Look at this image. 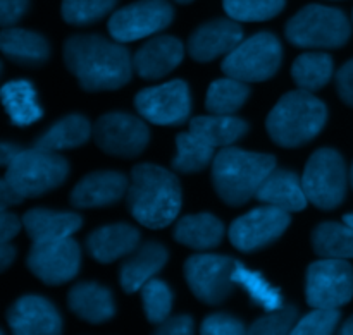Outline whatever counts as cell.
<instances>
[{
	"instance_id": "21",
	"label": "cell",
	"mask_w": 353,
	"mask_h": 335,
	"mask_svg": "<svg viewBox=\"0 0 353 335\" xmlns=\"http://www.w3.org/2000/svg\"><path fill=\"white\" fill-rule=\"evenodd\" d=\"M168 250L159 243H145L137 248L121 265L119 282L123 291L133 294L143 288L155 274L162 270L168 263Z\"/></svg>"
},
{
	"instance_id": "44",
	"label": "cell",
	"mask_w": 353,
	"mask_h": 335,
	"mask_svg": "<svg viewBox=\"0 0 353 335\" xmlns=\"http://www.w3.org/2000/svg\"><path fill=\"white\" fill-rule=\"evenodd\" d=\"M0 233H2V243H10V239L19 234L23 227V220L17 219L14 213H9L7 210H2V219H0Z\"/></svg>"
},
{
	"instance_id": "7",
	"label": "cell",
	"mask_w": 353,
	"mask_h": 335,
	"mask_svg": "<svg viewBox=\"0 0 353 335\" xmlns=\"http://www.w3.org/2000/svg\"><path fill=\"white\" fill-rule=\"evenodd\" d=\"M283 48L272 33L262 31L241 40L234 50L224 57L221 69L226 76L245 83L271 79L281 67Z\"/></svg>"
},
{
	"instance_id": "39",
	"label": "cell",
	"mask_w": 353,
	"mask_h": 335,
	"mask_svg": "<svg viewBox=\"0 0 353 335\" xmlns=\"http://www.w3.org/2000/svg\"><path fill=\"white\" fill-rule=\"evenodd\" d=\"M340 308H314L296 322L293 335H330L340 323Z\"/></svg>"
},
{
	"instance_id": "36",
	"label": "cell",
	"mask_w": 353,
	"mask_h": 335,
	"mask_svg": "<svg viewBox=\"0 0 353 335\" xmlns=\"http://www.w3.org/2000/svg\"><path fill=\"white\" fill-rule=\"evenodd\" d=\"M141 301L147 320L152 325H161L169 318L172 310V291L165 282L150 279L141 288Z\"/></svg>"
},
{
	"instance_id": "25",
	"label": "cell",
	"mask_w": 353,
	"mask_h": 335,
	"mask_svg": "<svg viewBox=\"0 0 353 335\" xmlns=\"http://www.w3.org/2000/svg\"><path fill=\"white\" fill-rule=\"evenodd\" d=\"M224 237V226L212 213L185 215L174 226V239L192 250H212Z\"/></svg>"
},
{
	"instance_id": "27",
	"label": "cell",
	"mask_w": 353,
	"mask_h": 335,
	"mask_svg": "<svg viewBox=\"0 0 353 335\" xmlns=\"http://www.w3.org/2000/svg\"><path fill=\"white\" fill-rule=\"evenodd\" d=\"M92 136V124L85 116H72L62 117L59 122L48 127L37 141L33 147L40 150L59 151V150H71L85 144Z\"/></svg>"
},
{
	"instance_id": "30",
	"label": "cell",
	"mask_w": 353,
	"mask_h": 335,
	"mask_svg": "<svg viewBox=\"0 0 353 335\" xmlns=\"http://www.w3.org/2000/svg\"><path fill=\"white\" fill-rule=\"evenodd\" d=\"M190 131L205 138L216 148L231 147L248 131V124L243 119L233 116H199L190 120Z\"/></svg>"
},
{
	"instance_id": "10",
	"label": "cell",
	"mask_w": 353,
	"mask_h": 335,
	"mask_svg": "<svg viewBox=\"0 0 353 335\" xmlns=\"http://www.w3.org/2000/svg\"><path fill=\"white\" fill-rule=\"evenodd\" d=\"M236 261L223 255H193L185 261V279L199 301L221 305L233 292Z\"/></svg>"
},
{
	"instance_id": "15",
	"label": "cell",
	"mask_w": 353,
	"mask_h": 335,
	"mask_svg": "<svg viewBox=\"0 0 353 335\" xmlns=\"http://www.w3.org/2000/svg\"><path fill=\"white\" fill-rule=\"evenodd\" d=\"M97 147L107 155L133 158L143 153L150 141L148 126L131 114H105L93 127Z\"/></svg>"
},
{
	"instance_id": "5",
	"label": "cell",
	"mask_w": 353,
	"mask_h": 335,
	"mask_svg": "<svg viewBox=\"0 0 353 335\" xmlns=\"http://www.w3.org/2000/svg\"><path fill=\"white\" fill-rule=\"evenodd\" d=\"M286 40L299 48H341L352 36V26L343 10L310 6L300 9L286 24Z\"/></svg>"
},
{
	"instance_id": "23",
	"label": "cell",
	"mask_w": 353,
	"mask_h": 335,
	"mask_svg": "<svg viewBox=\"0 0 353 335\" xmlns=\"http://www.w3.org/2000/svg\"><path fill=\"white\" fill-rule=\"evenodd\" d=\"M68 306L78 318L99 325L109 322L116 313L114 296L97 282H79L68 292Z\"/></svg>"
},
{
	"instance_id": "47",
	"label": "cell",
	"mask_w": 353,
	"mask_h": 335,
	"mask_svg": "<svg viewBox=\"0 0 353 335\" xmlns=\"http://www.w3.org/2000/svg\"><path fill=\"white\" fill-rule=\"evenodd\" d=\"M14 258H16V248L10 246L9 243H2V248H0V270L6 272L14 261Z\"/></svg>"
},
{
	"instance_id": "34",
	"label": "cell",
	"mask_w": 353,
	"mask_h": 335,
	"mask_svg": "<svg viewBox=\"0 0 353 335\" xmlns=\"http://www.w3.org/2000/svg\"><path fill=\"white\" fill-rule=\"evenodd\" d=\"M233 281L234 284L241 285L247 291V294L250 296L252 301L257 303L265 312H274V310L283 308V298L279 289L269 284L262 277V274L250 270V268H247L240 261H236V265H234Z\"/></svg>"
},
{
	"instance_id": "9",
	"label": "cell",
	"mask_w": 353,
	"mask_h": 335,
	"mask_svg": "<svg viewBox=\"0 0 353 335\" xmlns=\"http://www.w3.org/2000/svg\"><path fill=\"white\" fill-rule=\"evenodd\" d=\"M307 305L312 308H341L353 298V267L340 258H321L307 268Z\"/></svg>"
},
{
	"instance_id": "22",
	"label": "cell",
	"mask_w": 353,
	"mask_h": 335,
	"mask_svg": "<svg viewBox=\"0 0 353 335\" xmlns=\"http://www.w3.org/2000/svg\"><path fill=\"white\" fill-rule=\"evenodd\" d=\"M255 198L264 205L278 206L285 212H302L309 203L302 179L292 171L274 169L259 188Z\"/></svg>"
},
{
	"instance_id": "8",
	"label": "cell",
	"mask_w": 353,
	"mask_h": 335,
	"mask_svg": "<svg viewBox=\"0 0 353 335\" xmlns=\"http://www.w3.org/2000/svg\"><path fill=\"white\" fill-rule=\"evenodd\" d=\"M309 203L321 210H334L347 196L348 172L340 151L321 148L310 155L302 177Z\"/></svg>"
},
{
	"instance_id": "32",
	"label": "cell",
	"mask_w": 353,
	"mask_h": 335,
	"mask_svg": "<svg viewBox=\"0 0 353 335\" xmlns=\"http://www.w3.org/2000/svg\"><path fill=\"white\" fill-rule=\"evenodd\" d=\"M312 248L321 258H353V229L347 224H319L312 233Z\"/></svg>"
},
{
	"instance_id": "35",
	"label": "cell",
	"mask_w": 353,
	"mask_h": 335,
	"mask_svg": "<svg viewBox=\"0 0 353 335\" xmlns=\"http://www.w3.org/2000/svg\"><path fill=\"white\" fill-rule=\"evenodd\" d=\"M286 0H223L228 16L240 23H261L278 16Z\"/></svg>"
},
{
	"instance_id": "42",
	"label": "cell",
	"mask_w": 353,
	"mask_h": 335,
	"mask_svg": "<svg viewBox=\"0 0 353 335\" xmlns=\"http://www.w3.org/2000/svg\"><path fill=\"white\" fill-rule=\"evenodd\" d=\"M336 89L340 98L353 107V58L341 65L336 72Z\"/></svg>"
},
{
	"instance_id": "3",
	"label": "cell",
	"mask_w": 353,
	"mask_h": 335,
	"mask_svg": "<svg viewBox=\"0 0 353 335\" xmlns=\"http://www.w3.org/2000/svg\"><path fill=\"white\" fill-rule=\"evenodd\" d=\"M276 169V158L268 153L224 147L212 162V184L217 196L230 206H243L257 195L262 182Z\"/></svg>"
},
{
	"instance_id": "46",
	"label": "cell",
	"mask_w": 353,
	"mask_h": 335,
	"mask_svg": "<svg viewBox=\"0 0 353 335\" xmlns=\"http://www.w3.org/2000/svg\"><path fill=\"white\" fill-rule=\"evenodd\" d=\"M19 151L21 148L17 147V144L2 143V147H0V164H2L3 167H7V165L19 155Z\"/></svg>"
},
{
	"instance_id": "51",
	"label": "cell",
	"mask_w": 353,
	"mask_h": 335,
	"mask_svg": "<svg viewBox=\"0 0 353 335\" xmlns=\"http://www.w3.org/2000/svg\"><path fill=\"white\" fill-rule=\"evenodd\" d=\"M350 182H352V188H353V164H352V171H350Z\"/></svg>"
},
{
	"instance_id": "40",
	"label": "cell",
	"mask_w": 353,
	"mask_h": 335,
	"mask_svg": "<svg viewBox=\"0 0 353 335\" xmlns=\"http://www.w3.org/2000/svg\"><path fill=\"white\" fill-rule=\"evenodd\" d=\"M200 332L203 335H241L247 332L243 322L226 313H214L202 322Z\"/></svg>"
},
{
	"instance_id": "49",
	"label": "cell",
	"mask_w": 353,
	"mask_h": 335,
	"mask_svg": "<svg viewBox=\"0 0 353 335\" xmlns=\"http://www.w3.org/2000/svg\"><path fill=\"white\" fill-rule=\"evenodd\" d=\"M343 222L347 224V226H350L353 229V212L352 213H347V215L343 217Z\"/></svg>"
},
{
	"instance_id": "14",
	"label": "cell",
	"mask_w": 353,
	"mask_h": 335,
	"mask_svg": "<svg viewBox=\"0 0 353 335\" xmlns=\"http://www.w3.org/2000/svg\"><path fill=\"white\" fill-rule=\"evenodd\" d=\"M134 109L140 117L157 126H179L190 119V88L181 79L145 88L134 96Z\"/></svg>"
},
{
	"instance_id": "17",
	"label": "cell",
	"mask_w": 353,
	"mask_h": 335,
	"mask_svg": "<svg viewBox=\"0 0 353 335\" xmlns=\"http://www.w3.org/2000/svg\"><path fill=\"white\" fill-rule=\"evenodd\" d=\"M243 40V30L234 19H214L202 24L188 40V54L196 62L226 57Z\"/></svg>"
},
{
	"instance_id": "12",
	"label": "cell",
	"mask_w": 353,
	"mask_h": 335,
	"mask_svg": "<svg viewBox=\"0 0 353 335\" xmlns=\"http://www.w3.org/2000/svg\"><path fill=\"white\" fill-rule=\"evenodd\" d=\"M174 19V9L168 0H138L110 16L107 30L119 43L141 40L165 30Z\"/></svg>"
},
{
	"instance_id": "26",
	"label": "cell",
	"mask_w": 353,
	"mask_h": 335,
	"mask_svg": "<svg viewBox=\"0 0 353 335\" xmlns=\"http://www.w3.org/2000/svg\"><path fill=\"white\" fill-rule=\"evenodd\" d=\"M83 219L76 213L33 208L23 215V227L31 241L69 237L81 227Z\"/></svg>"
},
{
	"instance_id": "29",
	"label": "cell",
	"mask_w": 353,
	"mask_h": 335,
	"mask_svg": "<svg viewBox=\"0 0 353 335\" xmlns=\"http://www.w3.org/2000/svg\"><path fill=\"white\" fill-rule=\"evenodd\" d=\"M216 157V147L200 134L188 131L176 136V157L171 165L179 174H196L209 167Z\"/></svg>"
},
{
	"instance_id": "18",
	"label": "cell",
	"mask_w": 353,
	"mask_h": 335,
	"mask_svg": "<svg viewBox=\"0 0 353 335\" xmlns=\"http://www.w3.org/2000/svg\"><path fill=\"white\" fill-rule=\"evenodd\" d=\"M130 188V179L116 171L92 172L74 186L71 205L74 208H100L121 202Z\"/></svg>"
},
{
	"instance_id": "48",
	"label": "cell",
	"mask_w": 353,
	"mask_h": 335,
	"mask_svg": "<svg viewBox=\"0 0 353 335\" xmlns=\"http://www.w3.org/2000/svg\"><path fill=\"white\" fill-rule=\"evenodd\" d=\"M340 334H343V335H353V315L350 316V318L347 320V322L343 323V325H341Z\"/></svg>"
},
{
	"instance_id": "33",
	"label": "cell",
	"mask_w": 353,
	"mask_h": 335,
	"mask_svg": "<svg viewBox=\"0 0 353 335\" xmlns=\"http://www.w3.org/2000/svg\"><path fill=\"white\" fill-rule=\"evenodd\" d=\"M250 96L248 83L234 78H223L210 83L205 96V107L210 114L217 116H233L245 105Z\"/></svg>"
},
{
	"instance_id": "20",
	"label": "cell",
	"mask_w": 353,
	"mask_h": 335,
	"mask_svg": "<svg viewBox=\"0 0 353 335\" xmlns=\"http://www.w3.org/2000/svg\"><path fill=\"white\" fill-rule=\"evenodd\" d=\"M140 244V233L130 224H112L93 230L86 237V251L100 263H112L133 253Z\"/></svg>"
},
{
	"instance_id": "1",
	"label": "cell",
	"mask_w": 353,
	"mask_h": 335,
	"mask_svg": "<svg viewBox=\"0 0 353 335\" xmlns=\"http://www.w3.org/2000/svg\"><path fill=\"white\" fill-rule=\"evenodd\" d=\"M65 67L85 91H114L128 85L133 76V58L119 41L100 34H76L65 40Z\"/></svg>"
},
{
	"instance_id": "37",
	"label": "cell",
	"mask_w": 353,
	"mask_h": 335,
	"mask_svg": "<svg viewBox=\"0 0 353 335\" xmlns=\"http://www.w3.org/2000/svg\"><path fill=\"white\" fill-rule=\"evenodd\" d=\"M117 0H62L61 12L68 24L88 26L110 12Z\"/></svg>"
},
{
	"instance_id": "13",
	"label": "cell",
	"mask_w": 353,
	"mask_h": 335,
	"mask_svg": "<svg viewBox=\"0 0 353 335\" xmlns=\"http://www.w3.org/2000/svg\"><path fill=\"white\" fill-rule=\"evenodd\" d=\"M292 224L290 212L272 205H262L238 217L230 227L231 244L238 251L254 253L274 243Z\"/></svg>"
},
{
	"instance_id": "16",
	"label": "cell",
	"mask_w": 353,
	"mask_h": 335,
	"mask_svg": "<svg viewBox=\"0 0 353 335\" xmlns=\"http://www.w3.org/2000/svg\"><path fill=\"white\" fill-rule=\"evenodd\" d=\"M7 323L17 335H54L62 332L57 308L43 296H23L7 312Z\"/></svg>"
},
{
	"instance_id": "38",
	"label": "cell",
	"mask_w": 353,
	"mask_h": 335,
	"mask_svg": "<svg viewBox=\"0 0 353 335\" xmlns=\"http://www.w3.org/2000/svg\"><path fill=\"white\" fill-rule=\"evenodd\" d=\"M299 322V310L295 306H283V308L268 312L250 325L248 332L255 335H285L292 334Z\"/></svg>"
},
{
	"instance_id": "43",
	"label": "cell",
	"mask_w": 353,
	"mask_h": 335,
	"mask_svg": "<svg viewBox=\"0 0 353 335\" xmlns=\"http://www.w3.org/2000/svg\"><path fill=\"white\" fill-rule=\"evenodd\" d=\"M155 334L159 335H190L193 334V318L188 315H178L171 316V318L164 320L161 325H157Z\"/></svg>"
},
{
	"instance_id": "19",
	"label": "cell",
	"mask_w": 353,
	"mask_h": 335,
	"mask_svg": "<svg viewBox=\"0 0 353 335\" xmlns=\"http://www.w3.org/2000/svg\"><path fill=\"white\" fill-rule=\"evenodd\" d=\"M183 55H185V47L178 38L155 36L134 54V72L147 81L161 79L181 64Z\"/></svg>"
},
{
	"instance_id": "11",
	"label": "cell",
	"mask_w": 353,
	"mask_h": 335,
	"mask_svg": "<svg viewBox=\"0 0 353 335\" xmlns=\"http://www.w3.org/2000/svg\"><path fill=\"white\" fill-rule=\"evenodd\" d=\"M26 265L47 285H62L78 275L81 265L79 244L69 237L33 241Z\"/></svg>"
},
{
	"instance_id": "50",
	"label": "cell",
	"mask_w": 353,
	"mask_h": 335,
	"mask_svg": "<svg viewBox=\"0 0 353 335\" xmlns=\"http://www.w3.org/2000/svg\"><path fill=\"white\" fill-rule=\"evenodd\" d=\"M176 2H178V3H190V2H193V0H176Z\"/></svg>"
},
{
	"instance_id": "31",
	"label": "cell",
	"mask_w": 353,
	"mask_h": 335,
	"mask_svg": "<svg viewBox=\"0 0 353 335\" xmlns=\"http://www.w3.org/2000/svg\"><path fill=\"white\" fill-rule=\"evenodd\" d=\"M333 58L324 52H305L299 55L292 65L295 85L305 91H317L324 88L333 78Z\"/></svg>"
},
{
	"instance_id": "2",
	"label": "cell",
	"mask_w": 353,
	"mask_h": 335,
	"mask_svg": "<svg viewBox=\"0 0 353 335\" xmlns=\"http://www.w3.org/2000/svg\"><path fill=\"white\" fill-rule=\"evenodd\" d=\"M181 199V184L172 172L154 164L134 165L126 203L138 224L154 230L171 226L179 215Z\"/></svg>"
},
{
	"instance_id": "41",
	"label": "cell",
	"mask_w": 353,
	"mask_h": 335,
	"mask_svg": "<svg viewBox=\"0 0 353 335\" xmlns=\"http://www.w3.org/2000/svg\"><path fill=\"white\" fill-rule=\"evenodd\" d=\"M30 0H0V24L10 28L26 14Z\"/></svg>"
},
{
	"instance_id": "45",
	"label": "cell",
	"mask_w": 353,
	"mask_h": 335,
	"mask_svg": "<svg viewBox=\"0 0 353 335\" xmlns=\"http://www.w3.org/2000/svg\"><path fill=\"white\" fill-rule=\"evenodd\" d=\"M23 196H21L19 193L14 191V189L7 184L6 179H2V182H0V206H2V210H7L9 206L14 205H19V203H23Z\"/></svg>"
},
{
	"instance_id": "4",
	"label": "cell",
	"mask_w": 353,
	"mask_h": 335,
	"mask_svg": "<svg viewBox=\"0 0 353 335\" xmlns=\"http://www.w3.org/2000/svg\"><path fill=\"white\" fill-rule=\"evenodd\" d=\"M327 109L312 91H288L269 112L265 129L276 144L300 148L310 143L326 126Z\"/></svg>"
},
{
	"instance_id": "24",
	"label": "cell",
	"mask_w": 353,
	"mask_h": 335,
	"mask_svg": "<svg viewBox=\"0 0 353 335\" xmlns=\"http://www.w3.org/2000/svg\"><path fill=\"white\" fill-rule=\"evenodd\" d=\"M0 48L7 58L19 65H41L50 57V45L41 34L19 28H3Z\"/></svg>"
},
{
	"instance_id": "6",
	"label": "cell",
	"mask_w": 353,
	"mask_h": 335,
	"mask_svg": "<svg viewBox=\"0 0 353 335\" xmlns=\"http://www.w3.org/2000/svg\"><path fill=\"white\" fill-rule=\"evenodd\" d=\"M69 174V164L57 151L30 148L7 165L6 181L23 198H37L59 188Z\"/></svg>"
},
{
	"instance_id": "28",
	"label": "cell",
	"mask_w": 353,
	"mask_h": 335,
	"mask_svg": "<svg viewBox=\"0 0 353 335\" xmlns=\"http://www.w3.org/2000/svg\"><path fill=\"white\" fill-rule=\"evenodd\" d=\"M2 102L14 126H30L41 119L43 110L38 105L37 89L30 81H9L2 88Z\"/></svg>"
}]
</instances>
